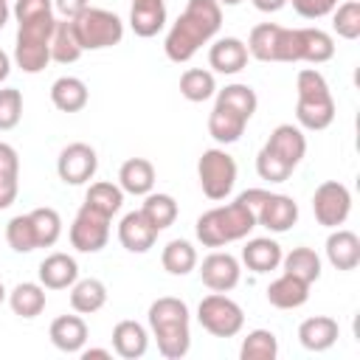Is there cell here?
Returning <instances> with one entry per match:
<instances>
[{"label": "cell", "instance_id": "cell-43", "mask_svg": "<svg viewBox=\"0 0 360 360\" xmlns=\"http://www.w3.org/2000/svg\"><path fill=\"white\" fill-rule=\"evenodd\" d=\"M22 118V93L17 87H0V132H8Z\"/></svg>", "mask_w": 360, "mask_h": 360}, {"label": "cell", "instance_id": "cell-53", "mask_svg": "<svg viewBox=\"0 0 360 360\" xmlns=\"http://www.w3.org/2000/svg\"><path fill=\"white\" fill-rule=\"evenodd\" d=\"M8 17H11V8H8V0H0V28H6V22H8Z\"/></svg>", "mask_w": 360, "mask_h": 360}, {"label": "cell", "instance_id": "cell-28", "mask_svg": "<svg viewBox=\"0 0 360 360\" xmlns=\"http://www.w3.org/2000/svg\"><path fill=\"white\" fill-rule=\"evenodd\" d=\"M245 127H248V118H242L239 112H233V110H228V107L214 101V110L208 115V135L217 143H236L242 138Z\"/></svg>", "mask_w": 360, "mask_h": 360}, {"label": "cell", "instance_id": "cell-33", "mask_svg": "<svg viewBox=\"0 0 360 360\" xmlns=\"http://www.w3.org/2000/svg\"><path fill=\"white\" fill-rule=\"evenodd\" d=\"M214 96H217V104H222V107L239 112V115L248 118V121L253 118V112H256V107H259V96H256V90H253L250 84H242V82L225 84V87L217 90Z\"/></svg>", "mask_w": 360, "mask_h": 360}, {"label": "cell", "instance_id": "cell-25", "mask_svg": "<svg viewBox=\"0 0 360 360\" xmlns=\"http://www.w3.org/2000/svg\"><path fill=\"white\" fill-rule=\"evenodd\" d=\"M166 25V0H143V3H132L129 8V28L135 31V37H155L158 31H163Z\"/></svg>", "mask_w": 360, "mask_h": 360}, {"label": "cell", "instance_id": "cell-12", "mask_svg": "<svg viewBox=\"0 0 360 360\" xmlns=\"http://www.w3.org/2000/svg\"><path fill=\"white\" fill-rule=\"evenodd\" d=\"M239 276H242L239 259L231 256L228 250H214L200 264V278L211 292H231L239 284Z\"/></svg>", "mask_w": 360, "mask_h": 360}, {"label": "cell", "instance_id": "cell-29", "mask_svg": "<svg viewBox=\"0 0 360 360\" xmlns=\"http://www.w3.org/2000/svg\"><path fill=\"white\" fill-rule=\"evenodd\" d=\"M45 287L39 284V281H20L11 292H8V307H11V312L14 315H20V318H25V321H31V318H37L42 309H45Z\"/></svg>", "mask_w": 360, "mask_h": 360}, {"label": "cell", "instance_id": "cell-4", "mask_svg": "<svg viewBox=\"0 0 360 360\" xmlns=\"http://www.w3.org/2000/svg\"><path fill=\"white\" fill-rule=\"evenodd\" d=\"M295 93H298L295 121L304 129L321 132V129H326L335 121V98H332V90H329V84H326L321 70H315V68L298 70Z\"/></svg>", "mask_w": 360, "mask_h": 360}, {"label": "cell", "instance_id": "cell-50", "mask_svg": "<svg viewBox=\"0 0 360 360\" xmlns=\"http://www.w3.org/2000/svg\"><path fill=\"white\" fill-rule=\"evenodd\" d=\"M259 11H264V14H273V11H278V8H284L287 6V0H250Z\"/></svg>", "mask_w": 360, "mask_h": 360}, {"label": "cell", "instance_id": "cell-21", "mask_svg": "<svg viewBox=\"0 0 360 360\" xmlns=\"http://www.w3.org/2000/svg\"><path fill=\"white\" fill-rule=\"evenodd\" d=\"M149 349V332L138 321H118L112 326V352L124 360H138Z\"/></svg>", "mask_w": 360, "mask_h": 360}, {"label": "cell", "instance_id": "cell-30", "mask_svg": "<svg viewBox=\"0 0 360 360\" xmlns=\"http://www.w3.org/2000/svg\"><path fill=\"white\" fill-rule=\"evenodd\" d=\"M82 53L84 51H82L79 39H76L73 22L70 20H56L53 34H51V59L59 62V65H73Z\"/></svg>", "mask_w": 360, "mask_h": 360}, {"label": "cell", "instance_id": "cell-44", "mask_svg": "<svg viewBox=\"0 0 360 360\" xmlns=\"http://www.w3.org/2000/svg\"><path fill=\"white\" fill-rule=\"evenodd\" d=\"M256 174H259L262 180H267V183H284V180L292 174V169H290L281 158H276L267 146H262L259 155H256Z\"/></svg>", "mask_w": 360, "mask_h": 360}, {"label": "cell", "instance_id": "cell-8", "mask_svg": "<svg viewBox=\"0 0 360 360\" xmlns=\"http://www.w3.org/2000/svg\"><path fill=\"white\" fill-rule=\"evenodd\" d=\"M197 321H200V326H202L208 335H214V338H233V335H239L242 326H245V312H242V307H239L233 298H228L225 292H211V295H205V298L200 301V307H197Z\"/></svg>", "mask_w": 360, "mask_h": 360}, {"label": "cell", "instance_id": "cell-35", "mask_svg": "<svg viewBox=\"0 0 360 360\" xmlns=\"http://www.w3.org/2000/svg\"><path fill=\"white\" fill-rule=\"evenodd\" d=\"M214 93H217V79H214L211 70H205V68L183 70V76H180V96L186 101L200 104V101H208Z\"/></svg>", "mask_w": 360, "mask_h": 360}, {"label": "cell", "instance_id": "cell-55", "mask_svg": "<svg viewBox=\"0 0 360 360\" xmlns=\"http://www.w3.org/2000/svg\"><path fill=\"white\" fill-rule=\"evenodd\" d=\"M8 298V292H6V287H3V281H0V304Z\"/></svg>", "mask_w": 360, "mask_h": 360}, {"label": "cell", "instance_id": "cell-41", "mask_svg": "<svg viewBox=\"0 0 360 360\" xmlns=\"http://www.w3.org/2000/svg\"><path fill=\"white\" fill-rule=\"evenodd\" d=\"M6 242L14 253H31L37 250V233H34V225H31V217L28 214H17L8 219L6 225Z\"/></svg>", "mask_w": 360, "mask_h": 360}, {"label": "cell", "instance_id": "cell-7", "mask_svg": "<svg viewBox=\"0 0 360 360\" xmlns=\"http://www.w3.org/2000/svg\"><path fill=\"white\" fill-rule=\"evenodd\" d=\"M197 177L208 200H225L236 186V160L219 146L205 149L197 160Z\"/></svg>", "mask_w": 360, "mask_h": 360}, {"label": "cell", "instance_id": "cell-18", "mask_svg": "<svg viewBox=\"0 0 360 360\" xmlns=\"http://www.w3.org/2000/svg\"><path fill=\"white\" fill-rule=\"evenodd\" d=\"M51 343L65 354H79L87 343V323L82 315H59L51 321L48 329Z\"/></svg>", "mask_w": 360, "mask_h": 360}, {"label": "cell", "instance_id": "cell-42", "mask_svg": "<svg viewBox=\"0 0 360 360\" xmlns=\"http://www.w3.org/2000/svg\"><path fill=\"white\" fill-rule=\"evenodd\" d=\"M332 28L343 39H357L360 37V0L338 3L332 11Z\"/></svg>", "mask_w": 360, "mask_h": 360}, {"label": "cell", "instance_id": "cell-15", "mask_svg": "<svg viewBox=\"0 0 360 360\" xmlns=\"http://www.w3.org/2000/svg\"><path fill=\"white\" fill-rule=\"evenodd\" d=\"M264 146L276 158H281L290 169H295L304 160V155H307V138H304L301 127H292V124H278L270 132V138L264 141Z\"/></svg>", "mask_w": 360, "mask_h": 360}, {"label": "cell", "instance_id": "cell-36", "mask_svg": "<svg viewBox=\"0 0 360 360\" xmlns=\"http://www.w3.org/2000/svg\"><path fill=\"white\" fill-rule=\"evenodd\" d=\"M141 214H143L158 231H166V228L174 225V219H177V200H174L172 194H163V191H149V194L143 197Z\"/></svg>", "mask_w": 360, "mask_h": 360}, {"label": "cell", "instance_id": "cell-26", "mask_svg": "<svg viewBox=\"0 0 360 360\" xmlns=\"http://www.w3.org/2000/svg\"><path fill=\"white\" fill-rule=\"evenodd\" d=\"M51 101L59 112H79L90 101V90L79 76H59L51 84Z\"/></svg>", "mask_w": 360, "mask_h": 360}, {"label": "cell", "instance_id": "cell-22", "mask_svg": "<svg viewBox=\"0 0 360 360\" xmlns=\"http://www.w3.org/2000/svg\"><path fill=\"white\" fill-rule=\"evenodd\" d=\"M281 245L270 236H256V239H248L245 248H242V262L248 270L253 273H270L281 264Z\"/></svg>", "mask_w": 360, "mask_h": 360}, {"label": "cell", "instance_id": "cell-32", "mask_svg": "<svg viewBox=\"0 0 360 360\" xmlns=\"http://www.w3.org/2000/svg\"><path fill=\"white\" fill-rule=\"evenodd\" d=\"M281 267H284V273H290V276H295V278H301L307 284L321 278V256L312 248H304V245L292 248L290 253H284L281 256Z\"/></svg>", "mask_w": 360, "mask_h": 360}, {"label": "cell", "instance_id": "cell-11", "mask_svg": "<svg viewBox=\"0 0 360 360\" xmlns=\"http://www.w3.org/2000/svg\"><path fill=\"white\" fill-rule=\"evenodd\" d=\"M96 169H98V155H96V149H93L90 143H84V141L68 143V146L59 152V158H56V174H59V180L68 183V186H82V183L93 180Z\"/></svg>", "mask_w": 360, "mask_h": 360}, {"label": "cell", "instance_id": "cell-40", "mask_svg": "<svg viewBox=\"0 0 360 360\" xmlns=\"http://www.w3.org/2000/svg\"><path fill=\"white\" fill-rule=\"evenodd\" d=\"M242 360H276L278 357V338L270 329H253L245 335L239 346Z\"/></svg>", "mask_w": 360, "mask_h": 360}, {"label": "cell", "instance_id": "cell-9", "mask_svg": "<svg viewBox=\"0 0 360 360\" xmlns=\"http://www.w3.org/2000/svg\"><path fill=\"white\" fill-rule=\"evenodd\" d=\"M110 219L112 217H107V214L90 208L87 202H82V208L76 211V217L70 222V231H68L70 245L79 253H98L110 239Z\"/></svg>", "mask_w": 360, "mask_h": 360}, {"label": "cell", "instance_id": "cell-19", "mask_svg": "<svg viewBox=\"0 0 360 360\" xmlns=\"http://www.w3.org/2000/svg\"><path fill=\"white\" fill-rule=\"evenodd\" d=\"M338 338H340V326L329 315H312L298 326V340L307 352H326L338 343Z\"/></svg>", "mask_w": 360, "mask_h": 360}, {"label": "cell", "instance_id": "cell-23", "mask_svg": "<svg viewBox=\"0 0 360 360\" xmlns=\"http://www.w3.org/2000/svg\"><path fill=\"white\" fill-rule=\"evenodd\" d=\"M309 287L307 281L290 276V273H281L276 281H270L267 287V301L276 307V309H298L307 304L309 298Z\"/></svg>", "mask_w": 360, "mask_h": 360}, {"label": "cell", "instance_id": "cell-54", "mask_svg": "<svg viewBox=\"0 0 360 360\" xmlns=\"http://www.w3.org/2000/svg\"><path fill=\"white\" fill-rule=\"evenodd\" d=\"M219 6H236V3H242V0H217Z\"/></svg>", "mask_w": 360, "mask_h": 360}, {"label": "cell", "instance_id": "cell-10", "mask_svg": "<svg viewBox=\"0 0 360 360\" xmlns=\"http://www.w3.org/2000/svg\"><path fill=\"white\" fill-rule=\"evenodd\" d=\"M312 214H315L318 225L340 228L352 214V191L338 180L321 183L312 194Z\"/></svg>", "mask_w": 360, "mask_h": 360}, {"label": "cell", "instance_id": "cell-45", "mask_svg": "<svg viewBox=\"0 0 360 360\" xmlns=\"http://www.w3.org/2000/svg\"><path fill=\"white\" fill-rule=\"evenodd\" d=\"M11 14H14L17 22L39 20V17H51V14H53V0H14Z\"/></svg>", "mask_w": 360, "mask_h": 360}, {"label": "cell", "instance_id": "cell-20", "mask_svg": "<svg viewBox=\"0 0 360 360\" xmlns=\"http://www.w3.org/2000/svg\"><path fill=\"white\" fill-rule=\"evenodd\" d=\"M326 259L335 270H354L360 264V236L346 228H332L326 236Z\"/></svg>", "mask_w": 360, "mask_h": 360}, {"label": "cell", "instance_id": "cell-27", "mask_svg": "<svg viewBox=\"0 0 360 360\" xmlns=\"http://www.w3.org/2000/svg\"><path fill=\"white\" fill-rule=\"evenodd\" d=\"M107 304V284L101 278H76L70 287V309L79 315H93Z\"/></svg>", "mask_w": 360, "mask_h": 360}, {"label": "cell", "instance_id": "cell-6", "mask_svg": "<svg viewBox=\"0 0 360 360\" xmlns=\"http://www.w3.org/2000/svg\"><path fill=\"white\" fill-rule=\"evenodd\" d=\"M70 22H73V31H76V39H79L82 51L112 48L124 39V20L115 11H107V8L87 6Z\"/></svg>", "mask_w": 360, "mask_h": 360}, {"label": "cell", "instance_id": "cell-51", "mask_svg": "<svg viewBox=\"0 0 360 360\" xmlns=\"http://www.w3.org/2000/svg\"><path fill=\"white\" fill-rule=\"evenodd\" d=\"M79 354H82V360H110L112 357L110 349H82Z\"/></svg>", "mask_w": 360, "mask_h": 360}, {"label": "cell", "instance_id": "cell-1", "mask_svg": "<svg viewBox=\"0 0 360 360\" xmlns=\"http://www.w3.org/2000/svg\"><path fill=\"white\" fill-rule=\"evenodd\" d=\"M222 28V6L217 0H188L183 14L172 22L163 51L172 62H188L205 42H211Z\"/></svg>", "mask_w": 360, "mask_h": 360}, {"label": "cell", "instance_id": "cell-38", "mask_svg": "<svg viewBox=\"0 0 360 360\" xmlns=\"http://www.w3.org/2000/svg\"><path fill=\"white\" fill-rule=\"evenodd\" d=\"M278 31L281 25L276 22H259L250 28V37H248V53L259 62H276V42H278Z\"/></svg>", "mask_w": 360, "mask_h": 360}, {"label": "cell", "instance_id": "cell-24", "mask_svg": "<svg viewBox=\"0 0 360 360\" xmlns=\"http://www.w3.org/2000/svg\"><path fill=\"white\" fill-rule=\"evenodd\" d=\"M118 186L124 188V194L146 197L155 188V166L146 158H129V160H124L121 169H118Z\"/></svg>", "mask_w": 360, "mask_h": 360}, {"label": "cell", "instance_id": "cell-39", "mask_svg": "<svg viewBox=\"0 0 360 360\" xmlns=\"http://www.w3.org/2000/svg\"><path fill=\"white\" fill-rule=\"evenodd\" d=\"M84 202H87L90 208H96V211L112 217V214H118L121 205H124V188L115 186V183H110V180H98V183H93V186L87 188Z\"/></svg>", "mask_w": 360, "mask_h": 360}, {"label": "cell", "instance_id": "cell-31", "mask_svg": "<svg viewBox=\"0 0 360 360\" xmlns=\"http://www.w3.org/2000/svg\"><path fill=\"white\" fill-rule=\"evenodd\" d=\"M160 264L169 276H188L197 267V250L188 239H172L160 253Z\"/></svg>", "mask_w": 360, "mask_h": 360}, {"label": "cell", "instance_id": "cell-52", "mask_svg": "<svg viewBox=\"0 0 360 360\" xmlns=\"http://www.w3.org/2000/svg\"><path fill=\"white\" fill-rule=\"evenodd\" d=\"M8 73H11V56L0 48V82H6V79H8Z\"/></svg>", "mask_w": 360, "mask_h": 360}, {"label": "cell", "instance_id": "cell-34", "mask_svg": "<svg viewBox=\"0 0 360 360\" xmlns=\"http://www.w3.org/2000/svg\"><path fill=\"white\" fill-rule=\"evenodd\" d=\"M301 34V62L323 65L335 56V39L321 28H298Z\"/></svg>", "mask_w": 360, "mask_h": 360}, {"label": "cell", "instance_id": "cell-14", "mask_svg": "<svg viewBox=\"0 0 360 360\" xmlns=\"http://www.w3.org/2000/svg\"><path fill=\"white\" fill-rule=\"evenodd\" d=\"M158 233H160V231L141 214V208L124 214L121 222H118V242H121V248L129 250V253H146L149 248H155Z\"/></svg>", "mask_w": 360, "mask_h": 360}, {"label": "cell", "instance_id": "cell-16", "mask_svg": "<svg viewBox=\"0 0 360 360\" xmlns=\"http://www.w3.org/2000/svg\"><path fill=\"white\" fill-rule=\"evenodd\" d=\"M248 56H250L248 53V45L239 37H219L208 48V65L217 73H225V76L239 73L248 65Z\"/></svg>", "mask_w": 360, "mask_h": 360}, {"label": "cell", "instance_id": "cell-48", "mask_svg": "<svg viewBox=\"0 0 360 360\" xmlns=\"http://www.w3.org/2000/svg\"><path fill=\"white\" fill-rule=\"evenodd\" d=\"M20 191V177H0V211H6Z\"/></svg>", "mask_w": 360, "mask_h": 360}, {"label": "cell", "instance_id": "cell-56", "mask_svg": "<svg viewBox=\"0 0 360 360\" xmlns=\"http://www.w3.org/2000/svg\"><path fill=\"white\" fill-rule=\"evenodd\" d=\"M132 3H143V0H132Z\"/></svg>", "mask_w": 360, "mask_h": 360}, {"label": "cell", "instance_id": "cell-2", "mask_svg": "<svg viewBox=\"0 0 360 360\" xmlns=\"http://www.w3.org/2000/svg\"><path fill=\"white\" fill-rule=\"evenodd\" d=\"M253 228H256V208L250 205L248 191H242L233 202L200 214L194 222V233L205 248H225L231 242H239Z\"/></svg>", "mask_w": 360, "mask_h": 360}, {"label": "cell", "instance_id": "cell-3", "mask_svg": "<svg viewBox=\"0 0 360 360\" xmlns=\"http://www.w3.org/2000/svg\"><path fill=\"white\" fill-rule=\"evenodd\" d=\"M149 329L152 338L158 340V352L166 360H180L191 349V312L183 298L163 295L149 304Z\"/></svg>", "mask_w": 360, "mask_h": 360}, {"label": "cell", "instance_id": "cell-13", "mask_svg": "<svg viewBox=\"0 0 360 360\" xmlns=\"http://www.w3.org/2000/svg\"><path fill=\"white\" fill-rule=\"evenodd\" d=\"M298 222V202L287 194H273L264 191L259 208H256V225L273 231V233H284Z\"/></svg>", "mask_w": 360, "mask_h": 360}, {"label": "cell", "instance_id": "cell-17", "mask_svg": "<svg viewBox=\"0 0 360 360\" xmlns=\"http://www.w3.org/2000/svg\"><path fill=\"white\" fill-rule=\"evenodd\" d=\"M37 276H39V284L45 290H70L73 281L79 278V264L68 253H48L39 262Z\"/></svg>", "mask_w": 360, "mask_h": 360}, {"label": "cell", "instance_id": "cell-47", "mask_svg": "<svg viewBox=\"0 0 360 360\" xmlns=\"http://www.w3.org/2000/svg\"><path fill=\"white\" fill-rule=\"evenodd\" d=\"M0 177H20V155L6 141H0Z\"/></svg>", "mask_w": 360, "mask_h": 360}, {"label": "cell", "instance_id": "cell-46", "mask_svg": "<svg viewBox=\"0 0 360 360\" xmlns=\"http://www.w3.org/2000/svg\"><path fill=\"white\" fill-rule=\"evenodd\" d=\"M292 3L295 14L304 17V20H321V17H329L338 6V0H287Z\"/></svg>", "mask_w": 360, "mask_h": 360}, {"label": "cell", "instance_id": "cell-37", "mask_svg": "<svg viewBox=\"0 0 360 360\" xmlns=\"http://www.w3.org/2000/svg\"><path fill=\"white\" fill-rule=\"evenodd\" d=\"M28 217H31V225H34V233H37V248H53L62 236L59 211L51 208V205H42V208L28 211Z\"/></svg>", "mask_w": 360, "mask_h": 360}, {"label": "cell", "instance_id": "cell-5", "mask_svg": "<svg viewBox=\"0 0 360 360\" xmlns=\"http://www.w3.org/2000/svg\"><path fill=\"white\" fill-rule=\"evenodd\" d=\"M56 17H39L17 22L14 37V62L22 73H39L51 62V34H53Z\"/></svg>", "mask_w": 360, "mask_h": 360}, {"label": "cell", "instance_id": "cell-49", "mask_svg": "<svg viewBox=\"0 0 360 360\" xmlns=\"http://www.w3.org/2000/svg\"><path fill=\"white\" fill-rule=\"evenodd\" d=\"M90 6V0H53V11H59L65 20H73Z\"/></svg>", "mask_w": 360, "mask_h": 360}]
</instances>
